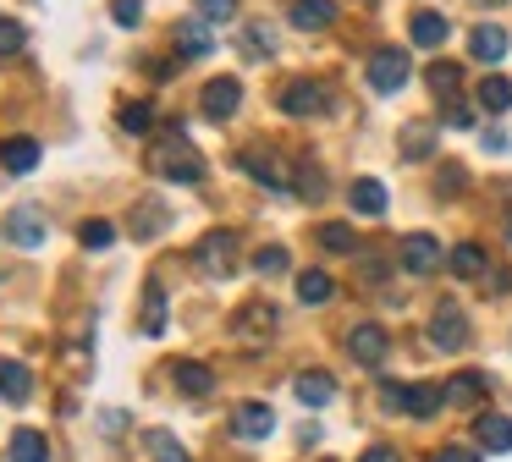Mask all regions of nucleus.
I'll return each mask as SVG.
<instances>
[{"label": "nucleus", "instance_id": "1", "mask_svg": "<svg viewBox=\"0 0 512 462\" xmlns=\"http://www.w3.org/2000/svg\"><path fill=\"white\" fill-rule=\"evenodd\" d=\"M149 171H155L160 182H177V187H199L204 182V160H199V149L182 138V127H171L166 138L149 149Z\"/></svg>", "mask_w": 512, "mask_h": 462}, {"label": "nucleus", "instance_id": "21", "mask_svg": "<svg viewBox=\"0 0 512 462\" xmlns=\"http://www.w3.org/2000/svg\"><path fill=\"white\" fill-rule=\"evenodd\" d=\"M292 22H298L303 33H320L336 22V0H292Z\"/></svg>", "mask_w": 512, "mask_h": 462}, {"label": "nucleus", "instance_id": "47", "mask_svg": "<svg viewBox=\"0 0 512 462\" xmlns=\"http://www.w3.org/2000/svg\"><path fill=\"white\" fill-rule=\"evenodd\" d=\"M485 149H490V154H501V149H507V132L490 127V132H485Z\"/></svg>", "mask_w": 512, "mask_h": 462}, {"label": "nucleus", "instance_id": "24", "mask_svg": "<svg viewBox=\"0 0 512 462\" xmlns=\"http://www.w3.org/2000/svg\"><path fill=\"white\" fill-rule=\"evenodd\" d=\"M0 396H6V402H28V396H34L28 363H0Z\"/></svg>", "mask_w": 512, "mask_h": 462}, {"label": "nucleus", "instance_id": "46", "mask_svg": "<svg viewBox=\"0 0 512 462\" xmlns=\"http://www.w3.org/2000/svg\"><path fill=\"white\" fill-rule=\"evenodd\" d=\"M463 182H468V176H463V165H446V171H441V193H457Z\"/></svg>", "mask_w": 512, "mask_h": 462}, {"label": "nucleus", "instance_id": "48", "mask_svg": "<svg viewBox=\"0 0 512 462\" xmlns=\"http://www.w3.org/2000/svg\"><path fill=\"white\" fill-rule=\"evenodd\" d=\"M474 6H496V0H474Z\"/></svg>", "mask_w": 512, "mask_h": 462}, {"label": "nucleus", "instance_id": "36", "mask_svg": "<svg viewBox=\"0 0 512 462\" xmlns=\"http://www.w3.org/2000/svg\"><path fill=\"white\" fill-rule=\"evenodd\" d=\"M457 83H463V72H457L452 61H435V66H430V88H435L441 99H452V94H457Z\"/></svg>", "mask_w": 512, "mask_h": 462}, {"label": "nucleus", "instance_id": "45", "mask_svg": "<svg viewBox=\"0 0 512 462\" xmlns=\"http://www.w3.org/2000/svg\"><path fill=\"white\" fill-rule=\"evenodd\" d=\"M446 121H452V127H474V110L457 105V99H452V105H446Z\"/></svg>", "mask_w": 512, "mask_h": 462}, {"label": "nucleus", "instance_id": "2", "mask_svg": "<svg viewBox=\"0 0 512 462\" xmlns=\"http://www.w3.org/2000/svg\"><path fill=\"white\" fill-rule=\"evenodd\" d=\"M276 325H281V314H276V303H265V297H254V303H243L232 314V336L243 341V347H265V341L276 336Z\"/></svg>", "mask_w": 512, "mask_h": 462}, {"label": "nucleus", "instance_id": "26", "mask_svg": "<svg viewBox=\"0 0 512 462\" xmlns=\"http://www.w3.org/2000/svg\"><path fill=\"white\" fill-rule=\"evenodd\" d=\"M446 264H452V275H463V281H474V275L490 270V259H485V248H479V242H457Z\"/></svg>", "mask_w": 512, "mask_h": 462}, {"label": "nucleus", "instance_id": "34", "mask_svg": "<svg viewBox=\"0 0 512 462\" xmlns=\"http://www.w3.org/2000/svg\"><path fill=\"white\" fill-rule=\"evenodd\" d=\"M320 248H331V253H353V248H358L353 226H342V220H325V226H320Z\"/></svg>", "mask_w": 512, "mask_h": 462}, {"label": "nucleus", "instance_id": "43", "mask_svg": "<svg viewBox=\"0 0 512 462\" xmlns=\"http://www.w3.org/2000/svg\"><path fill=\"white\" fill-rule=\"evenodd\" d=\"M435 462H479V451H468V446H441V451H435Z\"/></svg>", "mask_w": 512, "mask_h": 462}, {"label": "nucleus", "instance_id": "17", "mask_svg": "<svg viewBox=\"0 0 512 462\" xmlns=\"http://www.w3.org/2000/svg\"><path fill=\"white\" fill-rule=\"evenodd\" d=\"M292 391H298V402L303 407H325V402H336V380L325 369H303L298 380H292Z\"/></svg>", "mask_w": 512, "mask_h": 462}, {"label": "nucleus", "instance_id": "19", "mask_svg": "<svg viewBox=\"0 0 512 462\" xmlns=\"http://www.w3.org/2000/svg\"><path fill=\"white\" fill-rule=\"evenodd\" d=\"M39 154H45V149H39L34 138H6V143H0V165H6L12 176H28L39 165Z\"/></svg>", "mask_w": 512, "mask_h": 462}, {"label": "nucleus", "instance_id": "6", "mask_svg": "<svg viewBox=\"0 0 512 462\" xmlns=\"http://www.w3.org/2000/svg\"><path fill=\"white\" fill-rule=\"evenodd\" d=\"M281 110H287V116H325V110H331V88L314 83V77H292V83L281 88Z\"/></svg>", "mask_w": 512, "mask_h": 462}, {"label": "nucleus", "instance_id": "22", "mask_svg": "<svg viewBox=\"0 0 512 462\" xmlns=\"http://www.w3.org/2000/svg\"><path fill=\"white\" fill-rule=\"evenodd\" d=\"M474 440L485 451H512V418H501V413H485L474 424Z\"/></svg>", "mask_w": 512, "mask_h": 462}, {"label": "nucleus", "instance_id": "30", "mask_svg": "<svg viewBox=\"0 0 512 462\" xmlns=\"http://www.w3.org/2000/svg\"><path fill=\"white\" fill-rule=\"evenodd\" d=\"M512 105V83L501 72H490L485 83H479V110H507Z\"/></svg>", "mask_w": 512, "mask_h": 462}, {"label": "nucleus", "instance_id": "8", "mask_svg": "<svg viewBox=\"0 0 512 462\" xmlns=\"http://www.w3.org/2000/svg\"><path fill=\"white\" fill-rule=\"evenodd\" d=\"M237 105H243V83H237V77H210V83L199 88V110L210 121H232Z\"/></svg>", "mask_w": 512, "mask_h": 462}, {"label": "nucleus", "instance_id": "32", "mask_svg": "<svg viewBox=\"0 0 512 462\" xmlns=\"http://www.w3.org/2000/svg\"><path fill=\"white\" fill-rule=\"evenodd\" d=\"M160 330H166V292L149 286L144 292V336H160Z\"/></svg>", "mask_w": 512, "mask_h": 462}, {"label": "nucleus", "instance_id": "4", "mask_svg": "<svg viewBox=\"0 0 512 462\" xmlns=\"http://www.w3.org/2000/svg\"><path fill=\"white\" fill-rule=\"evenodd\" d=\"M0 231H6V242H17V248H45L50 237V220L39 204H12L6 209V220H0Z\"/></svg>", "mask_w": 512, "mask_h": 462}, {"label": "nucleus", "instance_id": "40", "mask_svg": "<svg viewBox=\"0 0 512 462\" xmlns=\"http://www.w3.org/2000/svg\"><path fill=\"white\" fill-rule=\"evenodd\" d=\"M28 44V28L23 22H0V55H17Z\"/></svg>", "mask_w": 512, "mask_h": 462}, {"label": "nucleus", "instance_id": "20", "mask_svg": "<svg viewBox=\"0 0 512 462\" xmlns=\"http://www.w3.org/2000/svg\"><path fill=\"white\" fill-rule=\"evenodd\" d=\"M468 50H474V61H501V55H507V28L479 22V28L468 33Z\"/></svg>", "mask_w": 512, "mask_h": 462}, {"label": "nucleus", "instance_id": "35", "mask_svg": "<svg viewBox=\"0 0 512 462\" xmlns=\"http://www.w3.org/2000/svg\"><path fill=\"white\" fill-rule=\"evenodd\" d=\"M116 121H122L127 132H149V127H155V110H149L144 99H127V105H122V116H116Z\"/></svg>", "mask_w": 512, "mask_h": 462}, {"label": "nucleus", "instance_id": "29", "mask_svg": "<svg viewBox=\"0 0 512 462\" xmlns=\"http://www.w3.org/2000/svg\"><path fill=\"white\" fill-rule=\"evenodd\" d=\"M160 226H166V204H160V198H144L138 215H133V242H149Z\"/></svg>", "mask_w": 512, "mask_h": 462}, {"label": "nucleus", "instance_id": "42", "mask_svg": "<svg viewBox=\"0 0 512 462\" xmlns=\"http://www.w3.org/2000/svg\"><path fill=\"white\" fill-rule=\"evenodd\" d=\"M111 17L122 22V28H133V22L144 17V0H111Z\"/></svg>", "mask_w": 512, "mask_h": 462}, {"label": "nucleus", "instance_id": "25", "mask_svg": "<svg viewBox=\"0 0 512 462\" xmlns=\"http://www.w3.org/2000/svg\"><path fill=\"white\" fill-rule=\"evenodd\" d=\"M353 209H358V215H369V220H380V215H386V187H380L375 176H358V182H353Z\"/></svg>", "mask_w": 512, "mask_h": 462}, {"label": "nucleus", "instance_id": "12", "mask_svg": "<svg viewBox=\"0 0 512 462\" xmlns=\"http://www.w3.org/2000/svg\"><path fill=\"white\" fill-rule=\"evenodd\" d=\"M435 264H441V242H435L430 231L402 237V270H408V275H430Z\"/></svg>", "mask_w": 512, "mask_h": 462}, {"label": "nucleus", "instance_id": "28", "mask_svg": "<svg viewBox=\"0 0 512 462\" xmlns=\"http://www.w3.org/2000/svg\"><path fill=\"white\" fill-rule=\"evenodd\" d=\"M402 154H408V160H430L435 154V127L430 121H408V127H402Z\"/></svg>", "mask_w": 512, "mask_h": 462}, {"label": "nucleus", "instance_id": "37", "mask_svg": "<svg viewBox=\"0 0 512 462\" xmlns=\"http://www.w3.org/2000/svg\"><path fill=\"white\" fill-rule=\"evenodd\" d=\"M292 193L320 198V193H325V171H320V165H298V176H292Z\"/></svg>", "mask_w": 512, "mask_h": 462}, {"label": "nucleus", "instance_id": "7", "mask_svg": "<svg viewBox=\"0 0 512 462\" xmlns=\"http://www.w3.org/2000/svg\"><path fill=\"white\" fill-rule=\"evenodd\" d=\"M430 347H441V352H463L468 347V314L457 303H441L430 314Z\"/></svg>", "mask_w": 512, "mask_h": 462}, {"label": "nucleus", "instance_id": "27", "mask_svg": "<svg viewBox=\"0 0 512 462\" xmlns=\"http://www.w3.org/2000/svg\"><path fill=\"white\" fill-rule=\"evenodd\" d=\"M336 297V281L325 270H303L298 275V303H309V308H320V303H331Z\"/></svg>", "mask_w": 512, "mask_h": 462}, {"label": "nucleus", "instance_id": "23", "mask_svg": "<svg viewBox=\"0 0 512 462\" xmlns=\"http://www.w3.org/2000/svg\"><path fill=\"white\" fill-rule=\"evenodd\" d=\"M6 457L12 462H50V440L39 435V429H17L12 446H6Z\"/></svg>", "mask_w": 512, "mask_h": 462}, {"label": "nucleus", "instance_id": "18", "mask_svg": "<svg viewBox=\"0 0 512 462\" xmlns=\"http://www.w3.org/2000/svg\"><path fill=\"white\" fill-rule=\"evenodd\" d=\"M413 44H419V50H441V44H446V33H452V22H446L441 17V11H413Z\"/></svg>", "mask_w": 512, "mask_h": 462}, {"label": "nucleus", "instance_id": "44", "mask_svg": "<svg viewBox=\"0 0 512 462\" xmlns=\"http://www.w3.org/2000/svg\"><path fill=\"white\" fill-rule=\"evenodd\" d=\"M358 462H402V457H397V446H386V440H380V446H369Z\"/></svg>", "mask_w": 512, "mask_h": 462}, {"label": "nucleus", "instance_id": "5", "mask_svg": "<svg viewBox=\"0 0 512 462\" xmlns=\"http://www.w3.org/2000/svg\"><path fill=\"white\" fill-rule=\"evenodd\" d=\"M237 165H243L259 187H270V193H292V171H287V160H281L276 149H243Z\"/></svg>", "mask_w": 512, "mask_h": 462}, {"label": "nucleus", "instance_id": "49", "mask_svg": "<svg viewBox=\"0 0 512 462\" xmlns=\"http://www.w3.org/2000/svg\"><path fill=\"white\" fill-rule=\"evenodd\" d=\"M507 237H512V220H507Z\"/></svg>", "mask_w": 512, "mask_h": 462}, {"label": "nucleus", "instance_id": "38", "mask_svg": "<svg viewBox=\"0 0 512 462\" xmlns=\"http://www.w3.org/2000/svg\"><path fill=\"white\" fill-rule=\"evenodd\" d=\"M287 264H292L287 248H259V253H254V270H259V275H287Z\"/></svg>", "mask_w": 512, "mask_h": 462}, {"label": "nucleus", "instance_id": "41", "mask_svg": "<svg viewBox=\"0 0 512 462\" xmlns=\"http://www.w3.org/2000/svg\"><path fill=\"white\" fill-rule=\"evenodd\" d=\"M232 11H237V0H199L204 22H232Z\"/></svg>", "mask_w": 512, "mask_h": 462}, {"label": "nucleus", "instance_id": "3", "mask_svg": "<svg viewBox=\"0 0 512 462\" xmlns=\"http://www.w3.org/2000/svg\"><path fill=\"white\" fill-rule=\"evenodd\" d=\"M380 396H386V407H397L408 418H435L446 407L441 385H380Z\"/></svg>", "mask_w": 512, "mask_h": 462}, {"label": "nucleus", "instance_id": "31", "mask_svg": "<svg viewBox=\"0 0 512 462\" xmlns=\"http://www.w3.org/2000/svg\"><path fill=\"white\" fill-rule=\"evenodd\" d=\"M78 242H83L89 253H105V248L116 242V226H111V220H83V226H78Z\"/></svg>", "mask_w": 512, "mask_h": 462}, {"label": "nucleus", "instance_id": "9", "mask_svg": "<svg viewBox=\"0 0 512 462\" xmlns=\"http://www.w3.org/2000/svg\"><path fill=\"white\" fill-rule=\"evenodd\" d=\"M408 83V50H375L369 55V88L375 94H397V88Z\"/></svg>", "mask_w": 512, "mask_h": 462}, {"label": "nucleus", "instance_id": "11", "mask_svg": "<svg viewBox=\"0 0 512 462\" xmlns=\"http://www.w3.org/2000/svg\"><path fill=\"white\" fill-rule=\"evenodd\" d=\"M347 352H353L358 363H369V369H380L386 352H391V336L380 325H353V330H347Z\"/></svg>", "mask_w": 512, "mask_h": 462}, {"label": "nucleus", "instance_id": "16", "mask_svg": "<svg viewBox=\"0 0 512 462\" xmlns=\"http://www.w3.org/2000/svg\"><path fill=\"white\" fill-rule=\"evenodd\" d=\"M441 391H446V402H452V407H474V402H485L490 380H485L479 369H463V374H452V380H446Z\"/></svg>", "mask_w": 512, "mask_h": 462}, {"label": "nucleus", "instance_id": "14", "mask_svg": "<svg viewBox=\"0 0 512 462\" xmlns=\"http://www.w3.org/2000/svg\"><path fill=\"white\" fill-rule=\"evenodd\" d=\"M166 374H171V385H177L182 396H210V391H215V374H210V363H199V358H177Z\"/></svg>", "mask_w": 512, "mask_h": 462}, {"label": "nucleus", "instance_id": "10", "mask_svg": "<svg viewBox=\"0 0 512 462\" xmlns=\"http://www.w3.org/2000/svg\"><path fill=\"white\" fill-rule=\"evenodd\" d=\"M193 259H199L204 275H232L237 270V231H210Z\"/></svg>", "mask_w": 512, "mask_h": 462}, {"label": "nucleus", "instance_id": "33", "mask_svg": "<svg viewBox=\"0 0 512 462\" xmlns=\"http://www.w3.org/2000/svg\"><path fill=\"white\" fill-rule=\"evenodd\" d=\"M243 55H254V61L259 55H276V33H270L265 22H248L243 28Z\"/></svg>", "mask_w": 512, "mask_h": 462}, {"label": "nucleus", "instance_id": "13", "mask_svg": "<svg viewBox=\"0 0 512 462\" xmlns=\"http://www.w3.org/2000/svg\"><path fill=\"white\" fill-rule=\"evenodd\" d=\"M215 50V33H210V22L193 11V17H182L177 22V55H188V61H204V55Z\"/></svg>", "mask_w": 512, "mask_h": 462}, {"label": "nucleus", "instance_id": "15", "mask_svg": "<svg viewBox=\"0 0 512 462\" xmlns=\"http://www.w3.org/2000/svg\"><path fill=\"white\" fill-rule=\"evenodd\" d=\"M270 429H276L270 402H243V407L232 413V435H237V440H265Z\"/></svg>", "mask_w": 512, "mask_h": 462}, {"label": "nucleus", "instance_id": "39", "mask_svg": "<svg viewBox=\"0 0 512 462\" xmlns=\"http://www.w3.org/2000/svg\"><path fill=\"white\" fill-rule=\"evenodd\" d=\"M149 451H155L160 462H188V451H182L177 440L166 435V429H155V435H149Z\"/></svg>", "mask_w": 512, "mask_h": 462}]
</instances>
